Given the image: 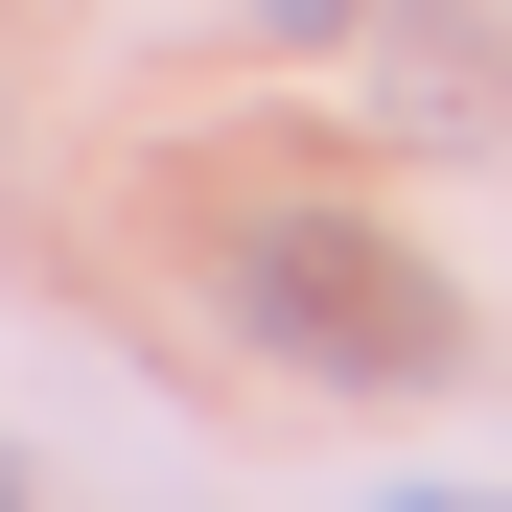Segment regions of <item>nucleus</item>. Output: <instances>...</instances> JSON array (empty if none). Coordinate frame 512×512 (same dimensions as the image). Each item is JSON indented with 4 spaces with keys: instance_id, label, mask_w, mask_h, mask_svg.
Segmentation results:
<instances>
[{
    "instance_id": "7ed1b4c3",
    "label": "nucleus",
    "mask_w": 512,
    "mask_h": 512,
    "mask_svg": "<svg viewBox=\"0 0 512 512\" xmlns=\"http://www.w3.org/2000/svg\"><path fill=\"white\" fill-rule=\"evenodd\" d=\"M373 512H512V489H373Z\"/></svg>"
},
{
    "instance_id": "20e7f679",
    "label": "nucleus",
    "mask_w": 512,
    "mask_h": 512,
    "mask_svg": "<svg viewBox=\"0 0 512 512\" xmlns=\"http://www.w3.org/2000/svg\"><path fill=\"white\" fill-rule=\"evenodd\" d=\"M0 512H24V489H0Z\"/></svg>"
},
{
    "instance_id": "f03ea898",
    "label": "nucleus",
    "mask_w": 512,
    "mask_h": 512,
    "mask_svg": "<svg viewBox=\"0 0 512 512\" xmlns=\"http://www.w3.org/2000/svg\"><path fill=\"white\" fill-rule=\"evenodd\" d=\"M256 24H280V47H326V24H350V0H256Z\"/></svg>"
},
{
    "instance_id": "f257e3e1",
    "label": "nucleus",
    "mask_w": 512,
    "mask_h": 512,
    "mask_svg": "<svg viewBox=\"0 0 512 512\" xmlns=\"http://www.w3.org/2000/svg\"><path fill=\"white\" fill-rule=\"evenodd\" d=\"M233 326H256L280 373H373V396L466 350V303L419 280L373 210H233Z\"/></svg>"
}]
</instances>
